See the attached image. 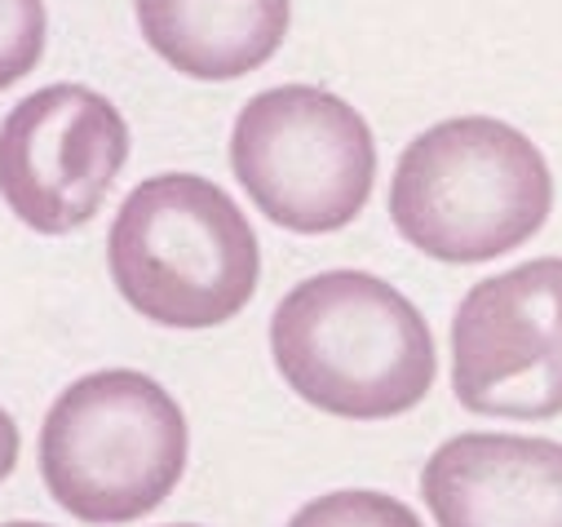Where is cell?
Wrapping results in <instances>:
<instances>
[{
    "label": "cell",
    "mask_w": 562,
    "mask_h": 527,
    "mask_svg": "<svg viewBox=\"0 0 562 527\" xmlns=\"http://www.w3.org/2000/svg\"><path fill=\"white\" fill-rule=\"evenodd\" d=\"M274 368L306 404L346 422H385L435 385V337L420 311L368 271H324L270 315Z\"/></svg>",
    "instance_id": "obj_1"
},
{
    "label": "cell",
    "mask_w": 562,
    "mask_h": 527,
    "mask_svg": "<svg viewBox=\"0 0 562 527\" xmlns=\"http://www.w3.org/2000/svg\"><path fill=\"white\" fill-rule=\"evenodd\" d=\"M553 209L540 147L492 115L426 128L398 156L390 217L398 235L439 261H492L527 244Z\"/></svg>",
    "instance_id": "obj_2"
},
{
    "label": "cell",
    "mask_w": 562,
    "mask_h": 527,
    "mask_svg": "<svg viewBox=\"0 0 562 527\" xmlns=\"http://www.w3.org/2000/svg\"><path fill=\"white\" fill-rule=\"evenodd\" d=\"M120 298L165 328L235 319L257 289V235L239 204L195 173H160L133 187L106 235Z\"/></svg>",
    "instance_id": "obj_3"
},
{
    "label": "cell",
    "mask_w": 562,
    "mask_h": 527,
    "mask_svg": "<svg viewBox=\"0 0 562 527\" xmlns=\"http://www.w3.org/2000/svg\"><path fill=\"white\" fill-rule=\"evenodd\" d=\"M187 470V422L173 394L133 368L71 381L41 426L49 496L80 523L151 514Z\"/></svg>",
    "instance_id": "obj_4"
},
{
    "label": "cell",
    "mask_w": 562,
    "mask_h": 527,
    "mask_svg": "<svg viewBox=\"0 0 562 527\" xmlns=\"http://www.w3.org/2000/svg\"><path fill=\"white\" fill-rule=\"evenodd\" d=\"M231 169L274 226L324 235L363 213L376 147L368 120L337 93L279 85L239 111Z\"/></svg>",
    "instance_id": "obj_5"
},
{
    "label": "cell",
    "mask_w": 562,
    "mask_h": 527,
    "mask_svg": "<svg viewBox=\"0 0 562 527\" xmlns=\"http://www.w3.org/2000/svg\"><path fill=\"white\" fill-rule=\"evenodd\" d=\"M452 390L470 413H562V257H536L465 293L452 319Z\"/></svg>",
    "instance_id": "obj_6"
},
{
    "label": "cell",
    "mask_w": 562,
    "mask_h": 527,
    "mask_svg": "<svg viewBox=\"0 0 562 527\" xmlns=\"http://www.w3.org/2000/svg\"><path fill=\"white\" fill-rule=\"evenodd\" d=\"M124 160V115L85 85L36 89L0 120V200L41 235L85 226Z\"/></svg>",
    "instance_id": "obj_7"
},
{
    "label": "cell",
    "mask_w": 562,
    "mask_h": 527,
    "mask_svg": "<svg viewBox=\"0 0 562 527\" xmlns=\"http://www.w3.org/2000/svg\"><path fill=\"white\" fill-rule=\"evenodd\" d=\"M439 527H562V444L457 435L420 470Z\"/></svg>",
    "instance_id": "obj_8"
},
{
    "label": "cell",
    "mask_w": 562,
    "mask_h": 527,
    "mask_svg": "<svg viewBox=\"0 0 562 527\" xmlns=\"http://www.w3.org/2000/svg\"><path fill=\"white\" fill-rule=\"evenodd\" d=\"M147 45L182 76L257 71L289 32V0H133Z\"/></svg>",
    "instance_id": "obj_9"
},
{
    "label": "cell",
    "mask_w": 562,
    "mask_h": 527,
    "mask_svg": "<svg viewBox=\"0 0 562 527\" xmlns=\"http://www.w3.org/2000/svg\"><path fill=\"white\" fill-rule=\"evenodd\" d=\"M289 527H420V518L385 492H328L302 505Z\"/></svg>",
    "instance_id": "obj_10"
},
{
    "label": "cell",
    "mask_w": 562,
    "mask_h": 527,
    "mask_svg": "<svg viewBox=\"0 0 562 527\" xmlns=\"http://www.w3.org/2000/svg\"><path fill=\"white\" fill-rule=\"evenodd\" d=\"M45 49V5L41 0H0V89L23 80Z\"/></svg>",
    "instance_id": "obj_11"
},
{
    "label": "cell",
    "mask_w": 562,
    "mask_h": 527,
    "mask_svg": "<svg viewBox=\"0 0 562 527\" xmlns=\"http://www.w3.org/2000/svg\"><path fill=\"white\" fill-rule=\"evenodd\" d=\"M14 461H19V426L5 408H0V479L14 470Z\"/></svg>",
    "instance_id": "obj_12"
},
{
    "label": "cell",
    "mask_w": 562,
    "mask_h": 527,
    "mask_svg": "<svg viewBox=\"0 0 562 527\" xmlns=\"http://www.w3.org/2000/svg\"><path fill=\"white\" fill-rule=\"evenodd\" d=\"M0 527H45V523H0Z\"/></svg>",
    "instance_id": "obj_13"
},
{
    "label": "cell",
    "mask_w": 562,
    "mask_h": 527,
    "mask_svg": "<svg viewBox=\"0 0 562 527\" xmlns=\"http://www.w3.org/2000/svg\"><path fill=\"white\" fill-rule=\"evenodd\" d=\"M173 527H191V523H173Z\"/></svg>",
    "instance_id": "obj_14"
}]
</instances>
